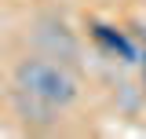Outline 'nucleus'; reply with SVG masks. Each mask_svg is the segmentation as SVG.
Instances as JSON below:
<instances>
[{
    "mask_svg": "<svg viewBox=\"0 0 146 139\" xmlns=\"http://www.w3.org/2000/svg\"><path fill=\"white\" fill-rule=\"evenodd\" d=\"M7 81L22 92H29L44 103L58 106L62 114L77 117L91 99V81L80 66H70L62 59H51L44 51H33V48H22V51L11 59L7 66Z\"/></svg>",
    "mask_w": 146,
    "mask_h": 139,
    "instance_id": "obj_1",
    "label": "nucleus"
},
{
    "mask_svg": "<svg viewBox=\"0 0 146 139\" xmlns=\"http://www.w3.org/2000/svg\"><path fill=\"white\" fill-rule=\"evenodd\" d=\"M22 40L26 48L33 51H44L51 59H62L70 66H88V51L91 44L80 37V29H73L70 18H62L58 11H33L22 26Z\"/></svg>",
    "mask_w": 146,
    "mask_h": 139,
    "instance_id": "obj_2",
    "label": "nucleus"
},
{
    "mask_svg": "<svg viewBox=\"0 0 146 139\" xmlns=\"http://www.w3.org/2000/svg\"><path fill=\"white\" fill-rule=\"evenodd\" d=\"M4 114L11 117L18 132H29V136H58V132H66V117H70L58 106L15 88L11 81H7V95H4Z\"/></svg>",
    "mask_w": 146,
    "mask_h": 139,
    "instance_id": "obj_3",
    "label": "nucleus"
},
{
    "mask_svg": "<svg viewBox=\"0 0 146 139\" xmlns=\"http://www.w3.org/2000/svg\"><path fill=\"white\" fill-rule=\"evenodd\" d=\"M106 95H110V106L117 110V117H124V121H139L146 114V84L143 77H131L128 66H117L110 73Z\"/></svg>",
    "mask_w": 146,
    "mask_h": 139,
    "instance_id": "obj_4",
    "label": "nucleus"
},
{
    "mask_svg": "<svg viewBox=\"0 0 146 139\" xmlns=\"http://www.w3.org/2000/svg\"><path fill=\"white\" fill-rule=\"evenodd\" d=\"M4 95H7V81L0 77V114H4Z\"/></svg>",
    "mask_w": 146,
    "mask_h": 139,
    "instance_id": "obj_5",
    "label": "nucleus"
},
{
    "mask_svg": "<svg viewBox=\"0 0 146 139\" xmlns=\"http://www.w3.org/2000/svg\"><path fill=\"white\" fill-rule=\"evenodd\" d=\"M128 4H146V0H128Z\"/></svg>",
    "mask_w": 146,
    "mask_h": 139,
    "instance_id": "obj_6",
    "label": "nucleus"
}]
</instances>
